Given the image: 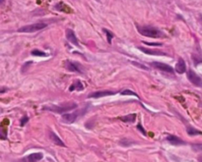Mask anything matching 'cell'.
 Segmentation results:
<instances>
[{
    "label": "cell",
    "mask_w": 202,
    "mask_h": 162,
    "mask_svg": "<svg viewBox=\"0 0 202 162\" xmlns=\"http://www.w3.org/2000/svg\"><path fill=\"white\" fill-rule=\"evenodd\" d=\"M137 31H139V34L142 35L147 36V37H154V39H160V37H165V34L155 27H150V26H143L137 27Z\"/></svg>",
    "instance_id": "cell-1"
},
{
    "label": "cell",
    "mask_w": 202,
    "mask_h": 162,
    "mask_svg": "<svg viewBox=\"0 0 202 162\" xmlns=\"http://www.w3.org/2000/svg\"><path fill=\"white\" fill-rule=\"evenodd\" d=\"M77 107L76 103H68V104H64V105H50V106H44L42 109L44 110H49V111H52L55 113H65L69 110L75 109Z\"/></svg>",
    "instance_id": "cell-2"
},
{
    "label": "cell",
    "mask_w": 202,
    "mask_h": 162,
    "mask_svg": "<svg viewBox=\"0 0 202 162\" xmlns=\"http://www.w3.org/2000/svg\"><path fill=\"white\" fill-rule=\"evenodd\" d=\"M46 27H47V24L45 23H36V24L21 27L18 30V31L19 32H35V31H38L41 30H44Z\"/></svg>",
    "instance_id": "cell-3"
},
{
    "label": "cell",
    "mask_w": 202,
    "mask_h": 162,
    "mask_svg": "<svg viewBox=\"0 0 202 162\" xmlns=\"http://www.w3.org/2000/svg\"><path fill=\"white\" fill-rule=\"evenodd\" d=\"M64 66L68 71H70V72H76L79 74H83V66L81 64H79L78 62L67 60L64 62Z\"/></svg>",
    "instance_id": "cell-4"
},
{
    "label": "cell",
    "mask_w": 202,
    "mask_h": 162,
    "mask_svg": "<svg viewBox=\"0 0 202 162\" xmlns=\"http://www.w3.org/2000/svg\"><path fill=\"white\" fill-rule=\"evenodd\" d=\"M151 66L153 68H155V69L161 70V71H163V72L170 73V74L174 73V69H173L172 66H170V65H168V64L162 63V62H152Z\"/></svg>",
    "instance_id": "cell-5"
},
{
    "label": "cell",
    "mask_w": 202,
    "mask_h": 162,
    "mask_svg": "<svg viewBox=\"0 0 202 162\" xmlns=\"http://www.w3.org/2000/svg\"><path fill=\"white\" fill-rule=\"evenodd\" d=\"M187 79L191 84H193L196 86H202V79L199 77L197 74H195L192 70H188L187 71Z\"/></svg>",
    "instance_id": "cell-6"
},
{
    "label": "cell",
    "mask_w": 202,
    "mask_h": 162,
    "mask_svg": "<svg viewBox=\"0 0 202 162\" xmlns=\"http://www.w3.org/2000/svg\"><path fill=\"white\" fill-rule=\"evenodd\" d=\"M113 94H114V93L110 90H98V91L91 93L88 95V97L89 98H101V97H105V96L113 95Z\"/></svg>",
    "instance_id": "cell-7"
},
{
    "label": "cell",
    "mask_w": 202,
    "mask_h": 162,
    "mask_svg": "<svg viewBox=\"0 0 202 162\" xmlns=\"http://www.w3.org/2000/svg\"><path fill=\"white\" fill-rule=\"evenodd\" d=\"M79 115V112H74V113H65L62 115V122L66 124H72L76 121V119Z\"/></svg>",
    "instance_id": "cell-8"
},
{
    "label": "cell",
    "mask_w": 202,
    "mask_h": 162,
    "mask_svg": "<svg viewBox=\"0 0 202 162\" xmlns=\"http://www.w3.org/2000/svg\"><path fill=\"white\" fill-rule=\"evenodd\" d=\"M65 34H66V39H68L69 42H71L72 44L76 45V46H79L77 37H76L75 34H74V31L71 29H67L66 31H65Z\"/></svg>",
    "instance_id": "cell-9"
},
{
    "label": "cell",
    "mask_w": 202,
    "mask_h": 162,
    "mask_svg": "<svg viewBox=\"0 0 202 162\" xmlns=\"http://www.w3.org/2000/svg\"><path fill=\"white\" fill-rule=\"evenodd\" d=\"M174 70H175V72H177L178 74H183L185 71H187V64H185L183 59H182V58L178 59V63L175 64Z\"/></svg>",
    "instance_id": "cell-10"
},
{
    "label": "cell",
    "mask_w": 202,
    "mask_h": 162,
    "mask_svg": "<svg viewBox=\"0 0 202 162\" xmlns=\"http://www.w3.org/2000/svg\"><path fill=\"white\" fill-rule=\"evenodd\" d=\"M49 139H51L52 143H55V144H57V145H59V147H65L64 143H63L62 140L59 139V137H58L57 135H56L55 133H54L52 131L49 132Z\"/></svg>",
    "instance_id": "cell-11"
},
{
    "label": "cell",
    "mask_w": 202,
    "mask_h": 162,
    "mask_svg": "<svg viewBox=\"0 0 202 162\" xmlns=\"http://www.w3.org/2000/svg\"><path fill=\"white\" fill-rule=\"evenodd\" d=\"M167 140L171 143V144H174V145H182V144H184V142L183 139H180L179 138L175 137V136H172V135H170V136L167 137Z\"/></svg>",
    "instance_id": "cell-12"
},
{
    "label": "cell",
    "mask_w": 202,
    "mask_h": 162,
    "mask_svg": "<svg viewBox=\"0 0 202 162\" xmlns=\"http://www.w3.org/2000/svg\"><path fill=\"white\" fill-rule=\"evenodd\" d=\"M42 157H44V154L41 152H35L30 154L27 157V160L28 162H39L40 160L42 159Z\"/></svg>",
    "instance_id": "cell-13"
},
{
    "label": "cell",
    "mask_w": 202,
    "mask_h": 162,
    "mask_svg": "<svg viewBox=\"0 0 202 162\" xmlns=\"http://www.w3.org/2000/svg\"><path fill=\"white\" fill-rule=\"evenodd\" d=\"M138 49L141 50L142 52L146 53V54H150V55H167V54H166V53H164V52L158 51V50L147 49V48H145V47H142V46H139V47H138Z\"/></svg>",
    "instance_id": "cell-14"
},
{
    "label": "cell",
    "mask_w": 202,
    "mask_h": 162,
    "mask_svg": "<svg viewBox=\"0 0 202 162\" xmlns=\"http://www.w3.org/2000/svg\"><path fill=\"white\" fill-rule=\"evenodd\" d=\"M57 11H60V12H66V13H70L71 12V9L69 8L66 4H64L63 2H59V3H57L55 5V7H54Z\"/></svg>",
    "instance_id": "cell-15"
},
{
    "label": "cell",
    "mask_w": 202,
    "mask_h": 162,
    "mask_svg": "<svg viewBox=\"0 0 202 162\" xmlns=\"http://www.w3.org/2000/svg\"><path fill=\"white\" fill-rule=\"evenodd\" d=\"M192 60L194 62V65H198L199 63H202V54H201V51L198 48L197 52L194 51L193 54H192Z\"/></svg>",
    "instance_id": "cell-16"
},
{
    "label": "cell",
    "mask_w": 202,
    "mask_h": 162,
    "mask_svg": "<svg viewBox=\"0 0 202 162\" xmlns=\"http://www.w3.org/2000/svg\"><path fill=\"white\" fill-rule=\"evenodd\" d=\"M84 89V86L82 85V83L80 82V81H75V82L73 83L72 85H70V88H69V90L70 91H73V90H83Z\"/></svg>",
    "instance_id": "cell-17"
},
{
    "label": "cell",
    "mask_w": 202,
    "mask_h": 162,
    "mask_svg": "<svg viewBox=\"0 0 202 162\" xmlns=\"http://www.w3.org/2000/svg\"><path fill=\"white\" fill-rule=\"evenodd\" d=\"M135 118H136V114H135V113H132V114H129V115L122 116V117H120L119 119H120L121 121H123V122L132 123V122H134Z\"/></svg>",
    "instance_id": "cell-18"
},
{
    "label": "cell",
    "mask_w": 202,
    "mask_h": 162,
    "mask_svg": "<svg viewBox=\"0 0 202 162\" xmlns=\"http://www.w3.org/2000/svg\"><path fill=\"white\" fill-rule=\"evenodd\" d=\"M187 134L189 136H195V135H202V132L198 131V130H196L192 127H188L187 128Z\"/></svg>",
    "instance_id": "cell-19"
},
{
    "label": "cell",
    "mask_w": 202,
    "mask_h": 162,
    "mask_svg": "<svg viewBox=\"0 0 202 162\" xmlns=\"http://www.w3.org/2000/svg\"><path fill=\"white\" fill-rule=\"evenodd\" d=\"M32 55H34V56H41V57H45L47 56V54L45 53L44 51H41V50H39V49H34V50H32Z\"/></svg>",
    "instance_id": "cell-20"
},
{
    "label": "cell",
    "mask_w": 202,
    "mask_h": 162,
    "mask_svg": "<svg viewBox=\"0 0 202 162\" xmlns=\"http://www.w3.org/2000/svg\"><path fill=\"white\" fill-rule=\"evenodd\" d=\"M133 143H134V142H132V140H129L127 139H123L120 140V144L123 145V147H129V145L133 144Z\"/></svg>",
    "instance_id": "cell-21"
},
{
    "label": "cell",
    "mask_w": 202,
    "mask_h": 162,
    "mask_svg": "<svg viewBox=\"0 0 202 162\" xmlns=\"http://www.w3.org/2000/svg\"><path fill=\"white\" fill-rule=\"evenodd\" d=\"M103 31L105 32V35H107V39H108V42L110 43V42H111V39H113V37H114V34H113L111 31H108V30H105V29H104Z\"/></svg>",
    "instance_id": "cell-22"
},
{
    "label": "cell",
    "mask_w": 202,
    "mask_h": 162,
    "mask_svg": "<svg viewBox=\"0 0 202 162\" xmlns=\"http://www.w3.org/2000/svg\"><path fill=\"white\" fill-rule=\"evenodd\" d=\"M121 94L122 95H135L136 97H139L138 94H136L134 91H131L130 89H123L121 91Z\"/></svg>",
    "instance_id": "cell-23"
},
{
    "label": "cell",
    "mask_w": 202,
    "mask_h": 162,
    "mask_svg": "<svg viewBox=\"0 0 202 162\" xmlns=\"http://www.w3.org/2000/svg\"><path fill=\"white\" fill-rule=\"evenodd\" d=\"M28 120H29V118L27 116H25V118H23L22 120H21V126H24L25 124L28 122Z\"/></svg>",
    "instance_id": "cell-24"
},
{
    "label": "cell",
    "mask_w": 202,
    "mask_h": 162,
    "mask_svg": "<svg viewBox=\"0 0 202 162\" xmlns=\"http://www.w3.org/2000/svg\"><path fill=\"white\" fill-rule=\"evenodd\" d=\"M137 128L139 129V131H140V132H142V133H143V135H144V136H146V132H145V130L143 129V127H141L140 124H138V125H137Z\"/></svg>",
    "instance_id": "cell-25"
},
{
    "label": "cell",
    "mask_w": 202,
    "mask_h": 162,
    "mask_svg": "<svg viewBox=\"0 0 202 162\" xmlns=\"http://www.w3.org/2000/svg\"><path fill=\"white\" fill-rule=\"evenodd\" d=\"M144 43H146V44L148 45H154V46H157V45H162V43H153V42H147V41H143Z\"/></svg>",
    "instance_id": "cell-26"
},
{
    "label": "cell",
    "mask_w": 202,
    "mask_h": 162,
    "mask_svg": "<svg viewBox=\"0 0 202 162\" xmlns=\"http://www.w3.org/2000/svg\"><path fill=\"white\" fill-rule=\"evenodd\" d=\"M132 64H133V65H137V66L139 67V68H143V69L147 70V68L144 66V65H141V64H139V63H136V62H132Z\"/></svg>",
    "instance_id": "cell-27"
},
{
    "label": "cell",
    "mask_w": 202,
    "mask_h": 162,
    "mask_svg": "<svg viewBox=\"0 0 202 162\" xmlns=\"http://www.w3.org/2000/svg\"><path fill=\"white\" fill-rule=\"evenodd\" d=\"M198 160H199V162H202V154H200L198 156Z\"/></svg>",
    "instance_id": "cell-28"
},
{
    "label": "cell",
    "mask_w": 202,
    "mask_h": 162,
    "mask_svg": "<svg viewBox=\"0 0 202 162\" xmlns=\"http://www.w3.org/2000/svg\"><path fill=\"white\" fill-rule=\"evenodd\" d=\"M201 23H202V16H201Z\"/></svg>",
    "instance_id": "cell-29"
}]
</instances>
